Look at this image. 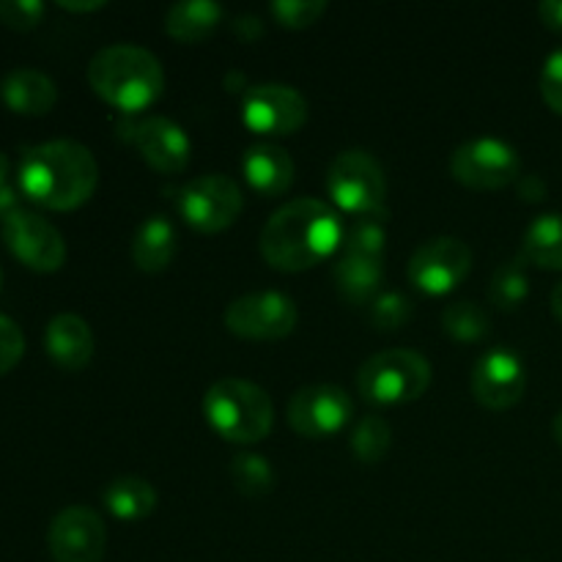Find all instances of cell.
I'll list each match as a JSON object with an SVG mask.
<instances>
[{
	"instance_id": "obj_1",
	"label": "cell",
	"mask_w": 562,
	"mask_h": 562,
	"mask_svg": "<svg viewBox=\"0 0 562 562\" xmlns=\"http://www.w3.org/2000/svg\"><path fill=\"white\" fill-rule=\"evenodd\" d=\"M346 225L318 198H296L267 220L258 239L263 261L278 272H305L340 252Z\"/></svg>"
},
{
	"instance_id": "obj_2",
	"label": "cell",
	"mask_w": 562,
	"mask_h": 562,
	"mask_svg": "<svg viewBox=\"0 0 562 562\" xmlns=\"http://www.w3.org/2000/svg\"><path fill=\"white\" fill-rule=\"evenodd\" d=\"M20 192L49 212H75L93 198L99 165L91 148L77 140H47L22 151Z\"/></svg>"
},
{
	"instance_id": "obj_3",
	"label": "cell",
	"mask_w": 562,
	"mask_h": 562,
	"mask_svg": "<svg viewBox=\"0 0 562 562\" xmlns=\"http://www.w3.org/2000/svg\"><path fill=\"white\" fill-rule=\"evenodd\" d=\"M88 86L102 102L132 115L151 108L165 91V69L157 55L137 44H110L88 64Z\"/></svg>"
},
{
	"instance_id": "obj_4",
	"label": "cell",
	"mask_w": 562,
	"mask_h": 562,
	"mask_svg": "<svg viewBox=\"0 0 562 562\" xmlns=\"http://www.w3.org/2000/svg\"><path fill=\"white\" fill-rule=\"evenodd\" d=\"M203 415L212 431L234 445H256L272 434L274 404L247 379H220L203 395Z\"/></svg>"
},
{
	"instance_id": "obj_5",
	"label": "cell",
	"mask_w": 562,
	"mask_h": 562,
	"mask_svg": "<svg viewBox=\"0 0 562 562\" xmlns=\"http://www.w3.org/2000/svg\"><path fill=\"white\" fill-rule=\"evenodd\" d=\"M431 384V362L415 349H384L362 362L357 390L379 406H401L420 398Z\"/></svg>"
},
{
	"instance_id": "obj_6",
	"label": "cell",
	"mask_w": 562,
	"mask_h": 562,
	"mask_svg": "<svg viewBox=\"0 0 562 562\" xmlns=\"http://www.w3.org/2000/svg\"><path fill=\"white\" fill-rule=\"evenodd\" d=\"M329 198L340 212L351 217L362 214H387L384 201H387V179L373 157L366 148H346L329 162L327 176H324Z\"/></svg>"
},
{
	"instance_id": "obj_7",
	"label": "cell",
	"mask_w": 562,
	"mask_h": 562,
	"mask_svg": "<svg viewBox=\"0 0 562 562\" xmlns=\"http://www.w3.org/2000/svg\"><path fill=\"white\" fill-rule=\"evenodd\" d=\"M173 206L198 234H220L239 220L245 195L231 176L206 173L173 190Z\"/></svg>"
},
{
	"instance_id": "obj_8",
	"label": "cell",
	"mask_w": 562,
	"mask_h": 562,
	"mask_svg": "<svg viewBox=\"0 0 562 562\" xmlns=\"http://www.w3.org/2000/svg\"><path fill=\"white\" fill-rule=\"evenodd\" d=\"M450 173L467 190L494 192L519 181L521 159L510 143L499 137H477L456 148L450 157Z\"/></svg>"
},
{
	"instance_id": "obj_9",
	"label": "cell",
	"mask_w": 562,
	"mask_h": 562,
	"mask_svg": "<svg viewBox=\"0 0 562 562\" xmlns=\"http://www.w3.org/2000/svg\"><path fill=\"white\" fill-rule=\"evenodd\" d=\"M225 327L245 340H283L300 322V307L280 291L245 294L225 307Z\"/></svg>"
},
{
	"instance_id": "obj_10",
	"label": "cell",
	"mask_w": 562,
	"mask_h": 562,
	"mask_svg": "<svg viewBox=\"0 0 562 562\" xmlns=\"http://www.w3.org/2000/svg\"><path fill=\"white\" fill-rule=\"evenodd\" d=\"M307 121V99L285 82H261L241 93V124L256 135H294Z\"/></svg>"
},
{
	"instance_id": "obj_11",
	"label": "cell",
	"mask_w": 562,
	"mask_h": 562,
	"mask_svg": "<svg viewBox=\"0 0 562 562\" xmlns=\"http://www.w3.org/2000/svg\"><path fill=\"white\" fill-rule=\"evenodd\" d=\"M0 236L22 267L38 274L58 272L66 263V241L53 223L36 212L16 209L0 223Z\"/></svg>"
},
{
	"instance_id": "obj_12",
	"label": "cell",
	"mask_w": 562,
	"mask_h": 562,
	"mask_svg": "<svg viewBox=\"0 0 562 562\" xmlns=\"http://www.w3.org/2000/svg\"><path fill=\"white\" fill-rule=\"evenodd\" d=\"M472 269V250L456 236L428 239L412 252L409 283L428 296H445L467 280Z\"/></svg>"
},
{
	"instance_id": "obj_13",
	"label": "cell",
	"mask_w": 562,
	"mask_h": 562,
	"mask_svg": "<svg viewBox=\"0 0 562 562\" xmlns=\"http://www.w3.org/2000/svg\"><path fill=\"white\" fill-rule=\"evenodd\" d=\"M121 137L140 154L143 162L162 176H179L190 165L192 140L176 121L165 115L121 124Z\"/></svg>"
},
{
	"instance_id": "obj_14",
	"label": "cell",
	"mask_w": 562,
	"mask_h": 562,
	"mask_svg": "<svg viewBox=\"0 0 562 562\" xmlns=\"http://www.w3.org/2000/svg\"><path fill=\"white\" fill-rule=\"evenodd\" d=\"M349 393L338 384H307L289 401V426L305 439H327L344 431L351 420Z\"/></svg>"
},
{
	"instance_id": "obj_15",
	"label": "cell",
	"mask_w": 562,
	"mask_h": 562,
	"mask_svg": "<svg viewBox=\"0 0 562 562\" xmlns=\"http://www.w3.org/2000/svg\"><path fill=\"white\" fill-rule=\"evenodd\" d=\"M47 547L53 562H102L108 552V527L93 508L69 505L49 521Z\"/></svg>"
},
{
	"instance_id": "obj_16",
	"label": "cell",
	"mask_w": 562,
	"mask_h": 562,
	"mask_svg": "<svg viewBox=\"0 0 562 562\" xmlns=\"http://www.w3.org/2000/svg\"><path fill=\"white\" fill-rule=\"evenodd\" d=\"M527 390V366L514 349H488L472 368V395L483 409H514Z\"/></svg>"
},
{
	"instance_id": "obj_17",
	"label": "cell",
	"mask_w": 562,
	"mask_h": 562,
	"mask_svg": "<svg viewBox=\"0 0 562 562\" xmlns=\"http://www.w3.org/2000/svg\"><path fill=\"white\" fill-rule=\"evenodd\" d=\"M44 349L60 371H82L93 360V349H97L91 324L75 313H60L44 329Z\"/></svg>"
},
{
	"instance_id": "obj_18",
	"label": "cell",
	"mask_w": 562,
	"mask_h": 562,
	"mask_svg": "<svg viewBox=\"0 0 562 562\" xmlns=\"http://www.w3.org/2000/svg\"><path fill=\"white\" fill-rule=\"evenodd\" d=\"M241 173L256 192L267 198L285 195L294 184V159L283 146L274 143H256L241 157Z\"/></svg>"
},
{
	"instance_id": "obj_19",
	"label": "cell",
	"mask_w": 562,
	"mask_h": 562,
	"mask_svg": "<svg viewBox=\"0 0 562 562\" xmlns=\"http://www.w3.org/2000/svg\"><path fill=\"white\" fill-rule=\"evenodd\" d=\"M0 99H3V104L11 113L38 119V115H47L55 108L58 88H55V82L44 71L22 66V69L9 71L0 80Z\"/></svg>"
},
{
	"instance_id": "obj_20",
	"label": "cell",
	"mask_w": 562,
	"mask_h": 562,
	"mask_svg": "<svg viewBox=\"0 0 562 562\" xmlns=\"http://www.w3.org/2000/svg\"><path fill=\"white\" fill-rule=\"evenodd\" d=\"M333 280L338 294L357 307L371 305L384 283V258L338 252L333 267Z\"/></svg>"
},
{
	"instance_id": "obj_21",
	"label": "cell",
	"mask_w": 562,
	"mask_h": 562,
	"mask_svg": "<svg viewBox=\"0 0 562 562\" xmlns=\"http://www.w3.org/2000/svg\"><path fill=\"white\" fill-rule=\"evenodd\" d=\"M176 247H179V234L176 225L170 223L165 214H151L146 223L137 228L135 239H132V261L140 272L159 274L170 267L176 258Z\"/></svg>"
},
{
	"instance_id": "obj_22",
	"label": "cell",
	"mask_w": 562,
	"mask_h": 562,
	"mask_svg": "<svg viewBox=\"0 0 562 562\" xmlns=\"http://www.w3.org/2000/svg\"><path fill=\"white\" fill-rule=\"evenodd\" d=\"M223 5L212 0H184L170 5L165 14V33L181 44H198L212 36L223 22Z\"/></svg>"
},
{
	"instance_id": "obj_23",
	"label": "cell",
	"mask_w": 562,
	"mask_h": 562,
	"mask_svg": "<svg viewBox=\"0 0 562 562\" xmlns=\"http://www.w3.org/2000/svg\"><path fill=\"white\" fill-rule=\"evenodd\" d=\"M102 503L115 519L140 521L157 510L159 494L146 477L124 475L108 483V488L102 492Z\"/></svg>"
},
{
	"instance_id": "obj_24",
	"label": "cell",
	"mask_w": 562,
	"mask_h": 562,
	"mask_svg": "<svg viewBox=\"0 0 562 562\" xmlns=\"http://www.w3.org/2000/svg\"><path fill=\"white\" fill-rule=\"evenodd\" d=\"M521 258L527 267L562 272V214H541L521 236Z\"/></svg>"
},
{
	"instance_id": "obj_25",
	"label": "cell",
	"mask_w": 562,
	"mask_h": 562,
	"mask_svg": "<svg viewBox=\"0 0 562 562\" xmlns=\"http://www.w3.org/2000/svg\"><path fill=\"white\" fill-rule=\"evenodd\" d=\"M530 296V274H527V261L521 256L499 263L497 272L488 283V300L499 311H516L521 302Z\"/></svg>"
},
{
	"instance_id": "obj_26",
	"label": "cell",
	"mask_w": 562,
	"mask_h": 562,
	"mask_svg": "<svg viewBox=\"0 0 562 562\" xmlns=\"http://www.w3.org/2000/svg\"><path fill=\"white\" fill-rule=\"evenodd\" d=\"M442 329L448 333V338L459 340V344H477L492 333V318L475 302L459 300L445 307Z\"/></svg>"
},
{
	"instance_id": "obj_27",
	"label": "cell",
	"mask_w": 562,
	"mask_h": 562,
	"mask_svg": "<svg viewBox=\"0 0 562 562\" xmlns=\"http://www.w3.org/2000/svg\"><path fill=\"white\" fill-rule=\"evenodd\" d=\"M349 445L360 464H379L393 448V428L382 415H368L351 428Z\"/></svg>"
},
{
	"instance_id": "obj_28",
	"label": "cell",
	"mask_w": 562,
	"mask_h": 562,
	"mask_svg": "<svg viewBox=\"0 0 562 562\" xmlns=\"http://www.w3.org/2000/svg\"><path fill=\"white\" fill-rule=\"evenodd\" d=\"M387 214H362L355 217L344 231V245L340 252H355V256L384 258V245H387Z\"/></svg>"
},
{
	"instance_id": "obj_29",
	"label": "cell",
	"mask_w": 562,
	"mask_h": 562,
	"mask_svg": "<svg viewBox=\"0 0 562 562\" xmlns=\"http://www.w3.org/2000/svg\"><path fill=\"white\" fill-rule=\"evenodd\" d=\"M231 481L247 499H261L274 488V470L263 456L241 453L231 461Z\"/></svg>"
},
{
	"instance_id": "obj_30",
	"label": "cell",
	"mask_w": 562,
	"mask_h": 562,
	"mask_svg": "<svg viewBox=\"0 0 562 562\" xmlns=\"http://www.w3.org/2000/svg\"><path fill=\"white\" fill-rule=\"evenodd\" d=\"M412 316H415V305L398 291H384L368 305V322L379 333H395V329L406 327Z\"/></svg>"
},
{
	"instance_id": "obj_31",
	"label": "cell",
	"mask_w": 562,
	"mask_h": 562,
	"mask_svg": "<svg viewBox=\"0 0 562 562\" xmlns=\"http://www.w3.org/2000/svg\"><path fill=\"white\" fill-rule=\"evenodd\" d=\"M327 0H274L269 5L274 22L289 31H305V27L316 25L327 14Z\"/></svg>"
},
{
	"instance_id": "obj_32",
	"label": "cell",
	"mask_w": 562,
	"mask_h": 562,
	"mask_svg": "<svg viewBox=\"0 0 562 562\" xmlns=\"http://www.w3.org/2000/svg\"><path fill=\"white\" fill-rule=\"evenodd\" d=\"M44 20V3L38 0H3L0 3V22L11 31H33Z\"/></svg>"
},
{
	"instance_id": "obj_33",
	"label": "cell",
	"mask_w": 562,
	"mask_h": 562,
	"mask_svg": "<svg viewBox=\"0 0 562 562\" xmlns=\"http://www.w3.org/2000/svg\"><path fill=\"white\" fill-rule=\"evenodd\" d=\"M22 355H25V335H22L20 324L0 313V376L14 371Z\"/></svg>"
},
{
	"instance_id": "obj_34",
	"label": "cell",
	"mask_w": 562,
	"mask_h": 562,
	"mask_svg": "<svg viewBox=\"0 0 562 562\" xmlns=\"http://www.w3.org/2000/svg\"><path fill=\"white\" fill-rule=\"evenodd\" d=\"M541 97L549 110L562 115V49L543 60L541 71Z\"/></svg>"
},
{
	"instance_id": "obj_35",
	"label": "cell",
	"mask_w": 562,
	"mask_h": 562,
	"mask_svg": "<svg viewBox=\"0 0 562 562\" xmlns=\"http://www.w3.org/2000/svg\"><path fill=\"white\" fill-rule=\"evenodd\" d=\"M516 190H519L521 201L538 203V201H543V198H547L549 187H547V181H543L538 173H521L519 181H516Z\"/></svg>"
},
{
	"instance_id": "obj_36",
	"label": "cell",
	"mask_w": 562,
	"mask_h": 562,
	"mask_svg": "<svg viewBox=\"0 0 562 562\" xmlns=\"http://www.w3.org/2000/svg\"><path fill=\"white\" fill-rule=\"evenodd\" d=\"M231 31H234V36H239L241 42H258V38L263 36V22L261 16L256 14H239L231 22Z\"/></svg>"
},
{
	"instance_id": "obj_37",
	"label": "cell",
	"mask_w": 562,
	"mask_h": 562,
	"mask_svg": "<svg viewBox=\"0 0 562 562\" xmlns=\"http://www.w3.org/2000/svg\"><path fill=\"white\" fill-rule=\"evenodd\" d=\"M538 16H541V22L549 31L562 33V0H543L538 5Z\"/></svg>"
},
{
	"instance_id": "obj_38",
	"label": "cell",
	"mask_w": 562,
	"mask_h": 562,
	"mask_svg": "<svg viewBox=\"0 0 562 562\" xmlns=\"http://www.w3.org/2000/svg\"><path fill=\"white\" fill-rule=\"evenodd\" d=\"M20 206V198H16V190L11 184L0 187V223H3L9 214H14Z\"/></svg>"
},
{
	"instance_id": "obj_39",
	"label": "cell",
	"mask_w": 562,
	"mask_h": 562,
	"mask_svg": "<svg viewBox=\"0 0 562 562\" xmlns=\"http://www.w3.org/2000/svg\"><path fill=\"white\" fill-rule=\"evenodd\" d=\"M60 9L64 11H75V14H88V11H99L104 9V0H91V3H71V0H60Z\"/></svg>"
},
{
	"instance_id": "obj_40",
	"label": "cell",
	"mask_w": 562,
	"mask_h": 562,
	"mask_svg": "<svg viewBox=\"0 0 562 562\" xmlns=\"http://www.w3.org/2000/svg\"><path fill=\"white\" fill-rule=\"evenodd\" d=\"M552 313L558 316V322L562 324V283L554 285V291H552Z\"/></svg>"
},
{
	"instance_id": "obj_41",
	"label": "cell",
	"mask_w": 562,
	"mask_h": 562,
	"mask_svg": "<svg viewBox=\"0 0 562 562\" xmlns=\"http://www.w3.org/2000/svg\"><path fill=\"white\" fill-rule=\"evenodd\" d=\"M9 184V157L0 151V187Z\"/></svg>"
},
{
	"instance_id": "obj_42",
	"label": "cell",
	"mask_w": 562,
	"mask_h": 562,
	"mask_svg": "<svg viewBox=\"0 0 562 562\" xmlns=\"http://www.w3.org/2000/svg\"><path fill=\"white\" fill-rule=\"evenodd\" d=\"M552 434H554V442H558L560 448H562V409L558 412V415H554V420H552Z\"/></svg>"
},
{
	"instance_id": "obj_43",
	"label": "cell",
	"mask_w": 562,
	"mask_h": 562,
	"mask_svg": "<svg viewBox=\"0 0 562 562\" xmlns=\"http://www.w3.org/2000/svg\"><path fill=\"white\" fill-rule=\"evenodd\" d=\"M0 285H3V269H0Z\"/></svg>"
}]
</instances>
